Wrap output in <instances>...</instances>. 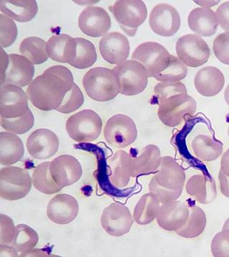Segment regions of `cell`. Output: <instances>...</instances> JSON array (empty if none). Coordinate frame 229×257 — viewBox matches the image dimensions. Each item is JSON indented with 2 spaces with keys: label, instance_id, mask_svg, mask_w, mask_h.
Listing matches in <instances>:
<instances>
[{
  "label": "cell",
  "instance_id": "cell-1",
  "mask_svg": "<svg viewBox=\"0 0 229 257\" xmlns=\"http://www.w3.org/2000/svg\"><path fill=\"white\" fill-rule=\"evenodd\" d=\"M74 84L73 75L68 68L52 66L32 81L27 94L30 102L40 110H57Z\"/></svg>",
  "mask_w": 229,
  "mask_h": 257
},
{
  "label": "cell",
  "instance_id": "cell-2",
  "mask_svg": "<svg viewBox=\"0 0 229 257\" xmlns=\"http://www.w3.org/2000/svg\"><path fill=\"white\" fill-rule=\"evenodd\" d=\"M83 84L88 96L96 101L113 100L120 93L118 76L113 69L105 67L90 69L83 77Z\"/></svg>",
  "mask_w": 229,
  "mask_h": 257
},
{
  "label": "cell",
  "instance_id": "cell-3",
  "mask_svg": "<svg viewBox=\"0 0 229 257\" xmlns=\"http://www.w3.org/2000/svg\"><path fill=\"white\" fill-rule=\"evenodd\" d=\"M69 138L78 143H91L101 135L103 121L99 114L92 109H83L69 116L66 121Z\"/></svg>",
  "mask_w": 229,
  "mask_h": 257
},
{
  "label": "cell",
  "instance_id": "cell-4",
  "mask_svg": "<svg viewBox=\"0 0 229 257\" xmlns=\"http://www.w3.org/2000/svg\"><path fill=\"white\" fill-rule=\"evenodd\" d=\"M158 116L168 126H177L183 124L186 116H193L197 104L192 96L188 94H180L170 96L159 101Z\"/></svg>",
  "mask_w": 229,
  "mask_h": 257
},
{
  "label": "cell",
  "instance_id": "cell-5",
  "mask_svg": "<svg viewBox=\"0 0 229 257\" xmlns=\"http://www.w3.org/2000/svg\"><path fill=\"white\" fill-rule=\"evenodd\" d=\"M32 184L31 177L23 168L8 166L0 170V196L5 200L23 199L31 190Z\"/></svg>",
  "mask_w": 229,
  "mask_h": 257
},
{
  "label": "cell",
  "instance_id": "cell-6",
  "mask_svg": "<svg viewBox=\"0 0 229 257\" xmlns=\"http://www.w3.org/2000/svg\"><path fill=\"white\" fill-rule=\"evenodd\" d=\"M117 23L130 37L136 33L137 28L146 20V5L141 0H119L109 7Z\"/></svg>",
  "mask_w": 229,
  "mask_h": 257
},
{
  "label": "cell",
  "instance_id": "cell-7",
  "mask_svg": "<svg viewBox=\"0 0 229 257\" xmlns=\"http://www.w3.org/2000/svg\"><path fill=\"white\" fill-rule=\"evenodd\" d=\"M119 79L120 93L125 96H135L145 90L148 75L146 69L135 60H127L113 69Z\"/></svg>",
  "mask_w": 229,
  "mask_h": 257
},
{
  "label": "cell",
  "instance_id": "cell-8",
  "mask_svg": "<svg viewBox=\"0 0 229 257\" xmlns=\"http://www.w3.org/2000/svg\"><path fill=\"white\" fill-rule=\"evenodd\" d=\"M171 54L161 44L147 42L140 44L134 50L132 60L145 67L148 77H155L169 66Z\"/></svg>",
  "mask_w": 229,
  "mask_h": 257
},
{
  "label": "cell",
  "instance_id": "cell-9",
  "mask_svg": "<svg viewBox=\"0 0 229 257\" xmlns=\"http://www.w3.org/2000/svg\"><path fill=\"white\" fill-rule=\"evenodd\" d=\"M137 137L136 124L128 115H113L107 121L104 128V138L111 146L125 148L135 143Z\"/></svg>",
  "mask_w": 229,
  "mask_h": 257
},
{
  "label": "cell",
  "instance_id": "cell-10",
  "mask_svg": "<svg viewBox=\"0 0 229 257\" xmlns=\"http://www.w3.org/2000/svg\"><path fill=\"white\" fill-rule=\"evenodd\" d=\"M176 50L179 60L190 67H198L206 64L211 54L206 42L194 34L180 37Z\"/></svg>",
  "mask_w": 229,
  "mask_h": 257
},
{
  "label": "cell",
  "instance_id": "cell-11",
  "mask_svg": "<svg viewBox=\"0 0 229 257\" xmlns=\"http://www.w3.org/2000/svg\"><path fill=\"white\" fill-rule=\"evenodd\" d=\"M101 222L107 234L119 237L130 232L133 219L128 207L120 203H112L103 211Z\"/></svg>",
  "mask_w": 229,
  "mask_h": 257
},
{
  "label": "cell",
  "instance_id": "cell-12",
  "mask_svg": "<svg viewBox=\"0 0 229 257\" xmlns=\"http://www.w3.org/2000/svg\"><path fill=\"white\" fill-rule=\"evenodd\" d=\"M181 23L179 12L172 5L161 3L150 12L149 25L152 32L160 36H173L179 31Z\"/></svg>",
  "mask_w": 229,
  "mask_h": 257
},
{
  "label": "cell",
  "instance_id": "cell-13",
  "mask_svg": "<svg viewBox=\"0 0 229 257\" xmlns=\"http://www.w3.org/2000/svg\"><path fill=\"white\" fill-rule=\"evenodd\" d=\"M27 92L13 84H7L0 89V116L6 119L20 117L30 109Z\"/></svg>",
  "mask_w": 229,
  "mask_h": 257
},
{
  "label": "cell",
  "instance_id": "cell-14",
  "mask_svg": "<svg viewBox=\"0 0 229 257\" xmlns=\"http://www.w3.org/2000/svg\"><path fill=\"white\" fill-rule=\"evenodd\" d=\"M50 175L61 188L75 184L83 175L79 161L69 155H60L50 162Z\"/></svg>",
  "mask_w": 229,
  "mask_h": 257
},
{
  "label": "cell",
  "instance_id": "cell-15",
  "mask_svg": "<svg viewBox=\"0 0 229 257\" xmlns=\"http://www.w3.org/2000/svg\"><path fill=\"white\" fill-rule=\"evenodd\" d=\"M80 30L88 36L101 37L108 34L111 27V19L106 10L101 7L85 8L78 18Z\"/></svg>",
  "mask_w": 229,
  "mask_h": 257
},
{
  "label": "cell",
  "instance_id": "cell-16",
  "mask_svg": "<svg viewBox=\"0 0 229 257\" xmlns=\"http://www.w3.org/2000/svg\"><path fill=\"white\" fill-rule=\"evenodd\" d=\"M60 145L58 137L47 128H38L30 134L27 140L29 155L36 160H46L57 153Z\"/></svg>",
  "mask_w": 229,
  "mask_h": 257
},
{
  "label": "cell",
  "instance_id": "cell-17",
  "mask_svg": "<svg viewBox=\"0 0 229 257\" xmlns=\"http://www.w3.org/2000/svg\"><path fill=\"white\" fill-rule=\"evenodd\" d=\"M35 66L23 55H9V64L4 75L0 78V85L13 84L20 87L29 85L33 80Z\"/></svg>",
  "mask_w": 229,
  "mask_h": 257
},
{
  "label": "cell",
  "instance_id": "cell-18",
  "mask_svg": "<svg viewBox=\"0 0 229 257\" xmlns=\"http://www.w3.org/2000/svg\"><path fill=\"white\" fill-rule=\"evenodd\" d=\"M100 53L107 62L111 64L123 63L130 54L128 39L118 32H109L99 42Z\"/></svg>",
  "mask_w": 229,
  "mask_h": 257
},
{
  "label": "cell",
  "instance_id": "cell-19",
  "mask_svg": "<svg viewBox=\"0 0 229 257\" xmlns=\"http://www.w3.org/2000/svg\"><path fill=\"white\" fill-rule=\"evenodd\" d=\"M189 213V207L184 202L177 200L170 201L161 203L156 219L162 229L177 232L186 224Z\"/></svg>",
  "mask_w": 229,
  "mask_h": 257
},
{
  "label": "cell",
  "instance_id": "cell-20",
  "mask_svg": "<svg viewBox=\"0 0 229 257\" xmlns=\"http://www.w3.org/2000/svg\"><path fill=\"white\" fill-rule=\"evenodd\" d=\"M152 179L163 188L183 192L186 174L173 157H161V165Z\"/></svg>",
  "mask_w": 229,
  "mask_h": 257
},
{
  "label": "cell",
  "instance_id": "cell-21",
  "mask_svg": "<svg viewBox=\"0 0 229 257\" xmlns=\"http://www.w3.org/2000/svg\"><path fill=\"white\" fill-rule=\"evenodd\" d=\"M79 204L75 198L67 194H59L50 199L47 208V217L57 224H68L76 219Z\"/></svg>",
  "mask_w": 229,
  "mask_h": 257
},
{
  "label": "cell",
  "instance_id": "cell-22",
  "mask_svg": "<svg viewBox=\"0 0 229 257\" xmlns=\"http://www.w3.org/2000/svg\"><path fill=\"white\" fill-rule=\"evenodd\" d=\"M47 55L51 60L60 63L70 64L77 52V42L66 34L55 35L46 43Z\"/></svg>",
  "mask_w": 229,
  "mask_h": 257
},
{
  "label": "cell",
  "instance_id": "cell-23",
  "mask_svg": "<svg viewBox=\"0 0 229 257\" xmlns=\"http://www.w3.org/2000/svg\"><path fill=\"white\" fill-rule=\"evenodd\" d=\"M109 179L112 184L117 188L123 189L127 187L130 178L133 177L132 167V155L125 151L115 152L108 160Z\"/></svg>",
  "mask_w": 229,
  "mask_h": 257
},
{
  "label": "cell",
  "instance_id": "cell-24",
  "mask_svg": "<svg viewBox=\"0 0 229 257\" xmlns=\"http://www.w3.org/2000/svg\"><path fill=\"white\" fill-rule=\"evenodd\" d=\"M224 84L225 77L221 71L212 66L200 69L195 76V87L203 96L217 95L223 89Z\"/></svg>",
  "mask_w": 229,
  "mask_h": 257
},
{
  "label": "cell",
  "instance_id": "cell-25",
  "mask_svg": "<svg viewBox=\"0 0 229 257\" xmlns=\"http://www.w3.org/2000/svg\"><path fill=\"white\" fill-rule=\"evenodd\" d=\"M189 28L200 37H211L218 29V20L216 14L210 8H195L188 18Z\"/></svg>",
  "mask_w": 229,
  "mask_h": 257
},
{
  "label": "cell",
  "instance_id": "cell-26",
  "mask_svg": "<svg viewBox=\"0 0 229 257\" xmlns=\"http://www.w3.org/2000/svg\"><path fill=\"white\" fill-rule=\"evenodd\" d=\"M0 11L19 23H28L36 17L38 5L35 0H1Z\"/></svg>",
  "mask_w": 229,
  "mask_h": 257
},
{
  "label": "cell",
  "instance_id": "cell-27",
  "mask_svg": "<svg viewBox=\"0 0 229 257\" xmlns=\"http://www.w3.org/2000/svg\"><path fill=\"white\" fill-rule=\"evenodd\" d=\"M186 190L190 196L203 204H210L217 195L214 179L206 175L192 176L188 180Z\"/></svg>",
  "mask_w": 229,
  "mask_h": 257
},
{
  "label": "cell",
  "instance_id": "cell-28",
  "mask_svg": "<svg viewBox=\"0 0 229 257\" xmlns=\"http://www.w3.org/2000/svg\"><path fill=\"white\" fill-rule=\"evenodd\" d=\"M25 147L18 135L9 132L0 133V163L11 166L23 160Z\"/></svg>",
  "mask_w": 229,
  "mask_h": 257
},
{
  "label": "cell",
  "instance_id": "cell-29",
  "mask_svg": "<svg viewBox=\"0 0 229 257\" xmlns=\"http://www.w3.org/2000/svg\"><path fill=\"white\" fill-rule=\"evenodd\" d=\"M161 150L156 145H147L137 156H132L133 177L157 172L161 165Z\"/></svg>",
  "mask_w": 229,
  "mask_h": 257
},
{
  "label": "cell",
  "instance_id": "cell-30",
  "mask_svg": "<svg viewBox=\"0 0 229 257\" xmlns=\"http://www.w3.org/2000/svg\"><path fill=\"white\" fill-rule=\"evenodd\" d=\"M191 147L195 156L206 162L217 160L223 153V144L208 135H199L193 139Z\"/></svg>",
  "mask_w": 229,
  "mask_h": 257
},
{
  "label": "cell",
  "instance_id": "cell-31",
  "mask_svg": "<svg viewBox=\"0 0 229 257\" xmlns=\"http://www.w3.org/2000/svg\"><path fill=\"white\" fill-rule=\"evenodd\" d=\"M161 205L160 199L155 194L151 192L144 194L134 209V221L140 225L150 224L157 218Z\"/></svg>",
  "mask_w": 229,
  "mask_h": 257
},
{
  "label": "cell",
  "instance_id": "cell-32",
  "mask_svg": "<svg viewBox=\"0 0 229 257\" xmlns=\"http://www.w3.org/2000/svg\"><path fill=\"white\" fill-rule=\"evenodd\" d=\"M46 43L47 42L40 37H27L20 43V53L33 64L44 63L49 58Z\"/></svg>",
  "mask_w": 229,
  "mask_h": 257
},
{
  "label": "cell",
  "instance_id": "cell-33",
  "mask_svg": "<svg viewBox=\"0 0 229 257\" xmlns=\"http://www.w3.org/2000/svg\"><path fill=\"white\" fill-rule=\"evenodd\" d=\"M50 165V162H42L32 172V184L37 190L45 194H56L62 189L51 176Z\"/></svg>",
  "mask_w": 229,
  "mask_h": 257
},
{
  "label": "cell",
  "instance_id": "cell-34",
  "mask_svg": "<svg viewBox=\"0 0 229 257\" xmlns=\"http://www.w3.org/2000/svg\"><path fill=\"white\" fill-rule=\"evenodd\" d=\"M189 216L186 224L177 231V234L186 239L198 237L204 231L206 226V216L204 211L197 206L189 207Z\"/></svg>",
  "mask_w": 229,
  "mask_h": 257
},
{
  "label": "cell",
  "instance_id": "cell-35",
  "mask_svg": "<svg viewBox=\"0 0 229 257\" xmlns=\"http://www.w3.org/2000/svg\"><path fill=\"white\" fill-rule=\"evenodd\" d=\"M77 42V52L74 60L70 65L74 68L85 69L92 67L97 60L96 47L89 40L86 39L76 37Z\"/></svg>",
  "mask_w": 229,
  "mask_h": 257
},
{
  "label": "cell",
  "instance_id": "cell-36",
  "mask_svg": "<svg viewBox=\"0 0 229 257\" xmlns=\"http://www.w3.org/2000/svg\"><path fill=\"white\" fill-rule=\"evenodd\" d=\"M39 241V235L35 229L26 224L16 226V232L13 247L18 253H25L34 249Z\"/></svg>",
  "mask_w": 229,
  "mask_h": 257
},
{
  "label": "cell",
  "instance_id": "cell-37",
  "mask_svg": "<svg viewBox=\"0 0 229 257\" xmlns=\"http://www.w3.org/2000/svg\"><path fill=\"white\" fill-rule=\"evenodd\" d=\"M35 124V118L30 109L23 116L20 117L6 118L1 117L0 124L2 127L7 132L14 133L15 135H23L31 130Z\"/></svg>",
  "mask_w": 229,
  "mask_h": 257
},
{
  "label": "cell",
  "instance_id": "cell-38",
  "mask_svg": "<svg viewBox=\"0 0 229 257\" xmlns=\"http://www.w3.org/2000/svg\"><path fill=\"white\" fill-rule=\"evenodd\" d=\"M187 74L186 66L179 60V57L171 55L169 66L154 78L160 82H179L184 79Z\"/></svg>",
  "mask_w": 229,
  "mask_h": 257
},
{
  "label": "cell",
  "instance_id": "cell-39",
  "mask_svg": "<svg viewBox=\"0 0 229 257\" xmlns=\"http://www.w3.org/2000/svg\"><path fill=\"white\" fill-rule=\"evenodd\" d=\"M18 30L13 19L0 15V44L2 48H7L13 45L18 37Z\"/></svg>",
  "mask_w": 229,
  "mask_h": 257
},
{
  "label": "cell",
  "instance_id": "cell-40",
  "mask_svg": "<svg viewBox=\"0 0 229 257\" xmlns=\"http://www.w3.org/2000/svg\"><path fill=\"white\" fill-rule=\"evenodd\" d=\"M83 103L84 95L78 84L74 83L73 87L67 93L62 104L56 111L62 114H69L81 108Z\"/></svg>",
  "mask_w": 229,
  "mask_h": 257
},
{
  "label": "cell",
  "instance_id": "cell-41",
  "mask_svg": "<svg viewBox=\"0 0 229 257\" xmlns=\"http://www.w3.org/2000/svg\"><path fill=\"white\" fill-rule=\"evenodd\" d=\"M180 94H188L186 86L180 82H160L154 88V98L157 103Z\"/></svg>",
  "mask_w": 229,
  "mask_h": 257
},
{
  "label": "cell",
  "instance_id": "cell-42",
  "mask_svg": "<svg viewBox=\"0 0 229 257\" xmlns=\"http://www.w3.org/2000/svg\"><path fill=\"white\" fill-rule=\"evenodd\" d=\"M16 226L13 219L5 214H0V246H12L15 239Z\"/></svg>",
  "mask_w": 229,
  "mask_h": 257
},
{
  "label": "cell",
  "instance_id": "cell-43",
  "mask_svg": "<svg viewBox=\"0 0 229 257\" xmlns=\"http://www.w3.org/2000/svg\"><path fill=\"white\" fill-rule=\"evenodd\" d=\"M211 248L213 256L229 257V229H223L215 235Z\"/></svg>",
  "mask_w": 229,
  "mask_h": 257
},
{
  "label": "cell",
  "instance_id": "cell-44",
  "mask_svg": "<svg viewBox=\"0 0 229 257\" xmlns=\"http://www.w3.org/2000/svg\"><path fill=\"white\" fill-rule=\"evenodd\" d=\"M213 49L215 57L222 63L229 65V32H223L215 37Z\"/></svg>",
  "mask_w": 229,
  "mask_h": 257
},
{
  "label": "cell",
  "instance_id": "cell-45",
  "mask_svg": "<svg viewBox=\"0 0 229 257\" xmlns=\"http://www.w3.org/2000/svg\"><path fill=\"white\" fill-rule=\"evenodd\" d=\"M149 191L159 197L161 203L177 200L182 194L181 191H173L163 188L156 183L154 179H151L149 184Z\"/></svg>",
  "mask_w": 229,
  "mask_h": 257
},
{
  "label": "cell",
  "instance_id": "cell-46",
  "mask_svg": "<svg viewBox=\"0 0 229 257\" xmlns=\"http://www.w3.org/2000/svg\"><path fill=\"white\" fill-rule=\"evenodd\" d=\"M215 14L220 28L225 32H229V1L220 5Z\"/></svg>",
  "mask_w": 229,
  "mask_h": 257
},
{
  "label": "cell",
  "instance_id": "cell-47",
  "mask_svg": "<svg viewBox=\"0 0 229 257\" xmlns=\"http://www.w3.org/2000/svg\"><path fill=\"white\" fill-rule=\"evenodd\" d=\"M218 179H219L220 192L225 197L229 198V177L220 170Z\"/></svg>",
  "mask_w": 229,
  "mask_h": 257
},
{
  "label": "cell",
  "instance_id": "cell-48",
  "mask_svg": "<svg viewBox=\"0 0 229 257\" xmlns=\"http://www.w3.org/2000/svg\"><path fill=\"white\" fill-rule=\"evenodd\" d=\"M220 170L229 177V149L225 152L221 157Z\"/></svg>",
  "mask_w": 229,
  "mask_h": 257
},
{
  "label": "cell",
  "instance_id": "cell-49",
  "mask_svg": "<svg viewBox=\"0 0 229 257\" xmlns=\"http://www.w3.org/2000/svg\"><path fill=\"white\" fill-rule=\"evenodd\" d=\"M9 64V55L1 47V77L4 75Z\"/></svg>",
  "mask_w": 229,
  "mask_h": 257
},
{
  "label": "cell",
  "instance_id": "cell-50",
  "mask_svg": "<svg viewBox=\"0 0 229 257\" xmlns=\"http://www.w3.org/2000/svg\"><path fill=\"white\" fill-rule=\"evenodd\" d=\"M0 248H1V251H0L1 256H4V254H6L5 256H18V251L13 247V246H0Z\"/></svg>",
  "mask_w": 229,
  "mask_h": 257
},
{
  "label": "cell",
  "instance_id": "cell-51",
  "mask_svg": "<svg viewBox=\"0 0 229 257\" xmlns=\"http://www.w3.org/2000/svg\"><path fill=\"white\" fill-rule=\"evenodd\" d=\"M196 4L201 5L203 8H209V7L214 6L219 3V1H195Z\"/></svg>",
  "mask_w": 229,
  "mask_h": 257
},
{
  "label": "cell",
  "instance_id": "cell-52",
  "mask_svg": "<svg viewBox=\"0 0 229 257\" xmlns=\"http://www.w3.org/2000/svg\"><path fill=\"white\" fill-rule=\"evenodd\" d=\"M224 97L225 101H226L227 104H228V105L229 106V84H228V86H227L226 88H225Z\"/></svg>",
  "mask_w": 229,
  "mask_h": 257
},
{
  "label": "cell",
  "instance_id": "cell-53",
  "mask_svg": "<svg viewBox=\"0 0 229 257\" xmlns=\"http://www.w3.org/2000/svg\"><path fill=\"white\" fill-rule=\"evenodd\" d=\"M223 229H229V218L225 221L224 224H223Z\"/></svg>",
  "mask_w": 229,
  "mask_h": 257
},
{
  "label": "cell",
  "instance_id": "cell-54",
  "mask_svg": "<svg viewBox=\"0 0 229 257\" xmlns=\"http://www.w3.org/2000/svg\"><path fill=\"white\" fill-rule=\"evenodd\" d=\"M228 138H229V125L228 127Z\"/></svg>",
  "mask_w": 229,
  "mask_h": 257
}]
</instances>
